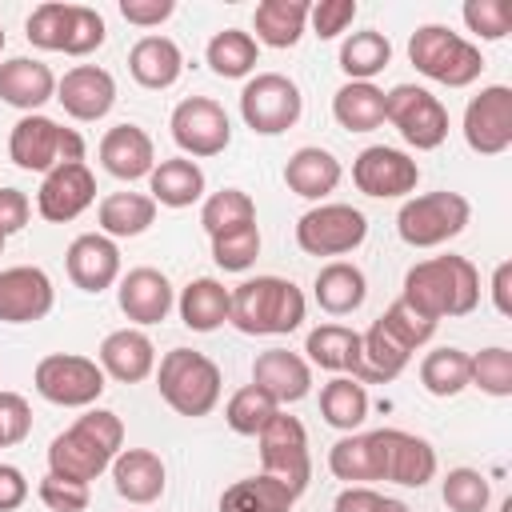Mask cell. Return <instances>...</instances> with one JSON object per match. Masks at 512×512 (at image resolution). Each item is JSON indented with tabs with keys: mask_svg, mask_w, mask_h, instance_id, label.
Wrapping results in <instances>:
<instances>
[{
	"mask_svg": "<svg viewBox=\"0 0 512 512\" xmlns=\"http://www.w3.org/2000/svg\"><path fill=\"white\" fill-rule=\"evenodd\" d=\"M404 304H412L428 320L468 316L480 304V272L468 256H432L404 272Z\"/></svg>",
	"mask_w": 512,
	"mask_h": 512,
	"instance_id": "6da1fadb",
	"label": "cell"
},
{
	"mask_svg": "<svg viewBox=\"0 0 512 512\" xmlns=\"http://www.w3.org/2000/svg\"><path fill=\"white\" fill-rule=\"evenodd\" d=\"M124 448V420L108 408H88L84 416H76L72 428H64L60 436H52L48 444V472L92 484L104 468H112V460Z\"/></svg>",
	"mask_w": 512,
	"mask_h": 512,
	"instance_id": "7a4b0ae2",
	"label": "cell"
},
{
	"mask_svg": "<svg viewBox=\"0 0 512 512\" xmlns=\"http://www.w3.org/2000/svg\"><path fill=\"white\" fill-rule=\"evenodd\" d=\"M304 292L284 276H252L232 288L228 324L244 336H288L304 324Z\"/></svg>",
	"mask_w": 512,
	"mask_h": 512,
	"instance_id": "3957f363",
	"label": "cell"
},
{
	"mask_svg": "<svg viewBox=\"0 0 512 512\" xmlns=\"http://www.w3.org/2000/svg\"><path fill=\"white\" fill-rule=\"evenodd\" d=\"M156 388L164 396V404L188 420L196 416H208L216 404H220V368L216 360H208L204 352H192V348H172L160 356V368H156Z\"/></svg>",
	"mask_w": 512,
	"mask_h": 512,
	"instance_id": "277c9868",
	"label": "cell"
},
{
	"mask_svg": "<svg viewBox=\"0 0 512 512\" xmlns=\"http://www.w3.org/2000/svg\"><path fill=\"white\" fill-rule=\"evenodd\" d=\"M408 60L420 76H428L444 88H468L484 72L480 48L444 24H420L408 40Z\"/></svg>",
	"mask_w": 512,
	"mask_h": 512,
	"instance_id": "5b68a950",
	"label": "cell"
},
{
	"mask_svg": "<svg viewBox=\"0 0 512 512\" xmlns=\"http://www.w3.org/2000/svg\"><path fill=\"white\" fill-rule=\"evenodd\" d=\"M8 156L24 172H52L56 164L84 160V136L76 128L56 124L52 116H20L8 136Z\"/></svg>",
	"mask_w": 512,
	"mask_h": 512,
	"instance_id": "8992f818",
	"label": "cell"
},
{
	"mask_svg": "<svg viewBox=\"0 0 512 512\" xmlns=\"http://www.w3.org/2000/svg\"><path fill=\"white\" fill-rule=\"evenodd\" d=\"M472 204L460 192H424L400 204L396 212V232L408 248H436L456 240L468 228Z\"/></svg>",
	"mask_w": 512,
	"mask_h": 512,
	"instance_id": "52a82bcc",
	"label": "cell"
},
{
	"mask_svg": "<svg viewBox=\"0 0 512 512\" xmlns=\"http://www.w3.org/2000/svg\"><path fill=\"white\" fill-rule=\"evenodd\" d=\"M384 120L416 152H432L448 140V108L420 84H396L392 92H384Z\"/></svg>",
	"mask_w": 512,
	"mask_h": 512,
	"instance_id": "ba28073f",
	"label": "cell"
},
{
	"mask_svg": "<svg viewBox=\"0 0 512 512\" xmlns=\"http://www.w3.org/2000/svg\"><path fill=\"white\" fill-rule=\"evenodd\" d=\"M104 380H108L104 368L88 356H76V352H52L32 372L36 392L60 408H92L108 388Z\"/></svg>",
	"mask_w": 512,
	"mask_h": 512,
	"instance_id": "9c48e42d",
	"label": "cell"
},
{
	"mask_svg": "<svg viewBox=\"0 0 512 512\" xmlns=\"http://www.w3.org/2000/svg\"><path fill=\"white\" fill-rule=\"evenodd\" d=\"M304 112V96L296 80L284 72H256L240 88V116L256 136H280L288 132Z\"/></svg>",
	"mask_w": 512,
	"mask_h": 512,
	"instance_id": "30bf717a",
	"label": "cell"
},
{
	"mask_svg": "<svg viewBox=\"0 0 512 512\" xmlns=\"http://www.w3.org/2000/svg\"><path fill=\"white\" fill-rule=\"evenodd\" d=\"M376 456V480H392L400 488H424L436 476V448L404 428H376L368 432Z\"/></svg>",
	"mask_w": 512,
	"mask_h": 512,
	"instance_id": "8fae6325",
	"label": "cell"
},
{
	"mask_svg": "<svg viewBox=\"0 0 512 512\" xmlns=\"http://www.w3.org/2000/svg\"><path fill=\"white\" fill-rule=\"evenodd\" d=\"M368 236V220L352 204H316L296 220V244L308 256H344L360 248Z\"/></svg>",
	"mask_w": 512,
	"mask_h": 512,
	"instance_id": "7c38bea8",
	"label": "cell"
},
{
	"mask_svg": "<svg viewBox=\"0 0 512 512\" xmlns=\"http://www.w3.org/2000/svg\"><path fill=\"white\" fill-rule=\"evenodd\" d=\"M172 140L184 156L192 160H208V156H220L228 144H232V120L228 112L212 100V96H188L172 108Z\"/></svg>",
	"mask_w": 512,
	"mask_h": 512,
	"instance_id": "4fadbf2b",
	"label": "cell"
},
{
	"mask_svg": "<svg viewBox=\"0 0 512 512\" xmlns=\"http://www.w3.org/2000/svg\"><path fill=\"white\" fill-rule=\"evenodd\" d=\"M260 464L268 476L284 480L288 488L304 492L312 480V452H308V432L296 416L276 412L264 428H260Z\"/></svg>",
	"mask_w": 512,
	"mask_h": 512,
	"instance_id": "5bb4252c",
	"label": "cell"
},
{
	"mask_svg": "<svg viewBox=\"0 0 512 512\" xmlns=\"http://www.w3.org/2000/svg\"><path fill=\"white\" fill-rule=\"evenodd\" d=\"M464 140L480 156H500L512 148V88L488 84L464 108Z\"/></svg>",
	"mask_w": 512,
	"mask_h": 512,
	"instance_id": "9a60e30c",
	"label": "cell"
},
{
	"mask_svg": "<svg viewBox=\"0 0 512 512\" xmlns=\"http://www.w3.org/2000/svg\"><path fill=\"white\" fill-rule=\"evenodd\" d=\"M416 180H420V164L408 152L388 148V144H372L352 160V184L372 200L408 196L416 192Z\"/></svg>",
	"mask_w": 512,
	"mask_h": 512,
	"instance_id": "2e32d148",
	"label": "cell"
},
{
	"mask_svg": "<svg viewBox=\"0 0 512 512\" xmlns=\"http://www.w3.org/2000/svg\"><path fill=\"white\" fill-rule=\"evenodd\" d=\"M92 200H96V176L84 160H72V164H56L52 172H44L40 192H36V212L48 224H68Z\"/></svg>",
	"mask_w": 512,
	"mask_h": 512,
	"instance_id": "e0dca14e",
	"label": "cell"
},
{
	"mask_svg": "<svg viewBox=\"0 0 512 512\" xmlns=\"http://www.w3.org/2000/svg\"><path fill=\"white\" fill-rule=\"evenodd\" d=\"M56 288L52 276L36 264L0 268V320L4 324H36L52 312Z\"/></svg>",
	"mask_w": 512,
	"mask_h": 512,
	"instance_id": "ac0fdd59",
	"label": "cell"
},
{
	"mask_svg": "<svg viewBox=\"0 0 512 512\" xmlns=\"http://www.w3.org/2000/svg\"><path fill=\"white\" fill-rule=\"evenodd\" d=\"M56 100L72 120H104L116 104V80L108 68L96 64H76L56 80Z\"/></svg>",
	"mask_w": 512,
	"mask_h": 512,
	"instance_id": "d6986e66",
	"label": "cell"
},
{
	"mask_svg": "<svg viewBox=\"0 0 512 512\" xmlns=\"http://www.w3.org/2000/svg\"><path fill=\"white\" fill-rule=\"evenodd\" d=\"M64 268H68V280L80 288V292H104L120 280V248L112 236L104 232H84L68 244L64 252Z\"/></svg>",
	"mask_w": 512,
	"mask_h": 512,
	"instance_id": "ffe728a7",
	"label": "cell"
},
{
	"mask_svg": "<svg viewBox=\"0 0 512 512\" xmlns=\"http://www.w3.org/2000/svg\"><path fill=\"white\" fill-rule=\"evenodd\" d=\"M116 304L132 324H160L172 312L176 296H172V284L160 268H132L120 276Z\"/></svg>",
	"mask_w": 512,
	"mask_h": 512,
	"instance_id": "44dd1931",
	"label": "cell"
},
{
	"mask_svg": "<svg viewBox=\"0 0 512 512\" xmlns=\"http://www.w3.org/2000/svg\"><path fill=\"white\" fill-rule=\"evenodd\" d=\"M252 384L264 388L276 404H296L312 392V364L288 348H268L252 360Z\"/></svg>",
	"mask_w": 512,
	"mask_h": 512,
	"instance_id": "7402d4cb",
	"label": "cell"
},
{
	"mask_svg": "<svg viewBox=\"0 0 512 512\" xmlns=\"http://www.w3.org/2000/svg\"><path fill=\"white\" fill-rule=\"evenodd\" d=\"M100 164L116 180H144L156 168L152 136L140 124H116L100 136Z\"/></svg>",
	"mask_w": 512,
	"mask_h": 512,
	"instance_id": "603a6c76",
	"label": "cell"
},
{
	"mask_svg": "<svg viewBox=\"0 0 512 512\" xmlns=\"http://www.w3.org/2000/svg\"><path fill=\"white\" fill-rule=\"evenodd\" d=\"M104 376L120 380V384H140L156 372V344L140 332V328H116L100 340V360Z\"/></svg>",
	"mask_w": 512,
	"mask_h": 512,
	"instance_id": "cb8c5ba5",
	"label": "cell"
},
{
	"mask_svg": "<svg viewBox=\"0 0 512 512\" xmlns=\"http://www.w3.org/2000/svg\"><path fill=\"white\" fill-rule=\"evenodd\" d=\"M0 100L20 108L24 116H32L36 108H44L48 100H56V76L44 60L32 56H12L0 64Z\"/></svg>",
	"mask_w": 512,
	"mask_h": 512,
	"instance_id": "d4e9b609",
	"label": "cell"
},
{
	"mask_svg": "<svg viewBox=\"0 0 512 512\" xmlns=\"http://www.w3.org/2000/svg\"><path fill=\"white\" fill-rule=\"evenodd\" d=\"M408 360H412V348L384 320H372V328L360 332V372H356V380L360 384H388L408 368Z\"/></svg>",
	"mask_w": 512,
	"mask_h": 512,
	"instance_id": "484cf974",
	"label": "cell"
},
{
	"mask_svg": "<svg viewBox=\"0 0 512 512\" xmlns=\"http://www.w3.org/2000/svg\"><path fill=\"white\" fill-rule=\"evenodd\" d=\"M164 460L152 448H120L112 460V484L128 504H152L164 496Z\"/></svg>",
	"mask_w": 512,
	"mask_h": 512,
	"instance_id": "4316f807",
	"label": "cell"
},
{
	"mask_svg": "<svg viewBox=\"0 0 512 512\" xmlns=\"http://www.w3.org/2000/svg\"><path fill=\"white\" fill-rule=\"evenodd\" d=\"M128 72L140 88H152V92H164L180 80L184 72V56L176 48V40L168 36H140L128 52Z\"/></svg>",
	"mask_w": 512,
	"mask_h": 512,
	"instance_id": "83f0119b",
	"label": "cell"
},
{
	"mask_svg": "<svg viewBox=\"0 0 512 512\" xmlns=\"http://www.w3.org/2000/svg\"><path fill=\"white\" fill-rule=\"evenodd\" d=\"M340 176H344L340 160H336L328 148H316V144L296 148V152L288 156V164H284V184H288V192H296V196H304V200H324L328 192H336Z\"/></svg>",
	"mask_w": 512,
	"mask_h": 512,
	"instance_id": "f1b7e54d",
	"label": "cell"
},
{
	"mask_svg": "<svg viewBox=\"0 0 512 512\" xmlns=\"http://www.w3.org/2000/svg\"><path fill=\"white\" fill-rule=\"evenodd\" d=\"M300 500L296 488H288L284 480L260 472V476H244L236 484H228L220 492V512H292V504Z\"/></svg>",
	"mask_w": 512,
	"mask_h": 512,
	"instance_id": "f546056e",
	"label": "cell"
},
{
	"mask_svg": "<svg viewBox=\"0 0 512 512\" xmlns=\"http://www.w3.org/2000/svg\"><path fill=\"white\" fill-rule=\"evenodd\" d=\"M148 192L164 208H188L204 196V168L188 156L156 160V168L148 172Z\"/></svg>",
	"mask_w": 512,
	"mask_h": 512,
	"instance_id": "4dcf8cb0",
	"label": "cell"
},
{
	"mask_svg": "<svg viewBox=\"0 0 512 512\" xmlns=\"http://www.w3.org/2000/svg\"><path fill=\"white\" fill-rule=\"evenodd\" d=\"M312 296H316V304H320L328 316H348V312H356V308L364 304L368 280H364V272H360L356 264L332 260V264H324V268L316 272Z\"/></svg>",
	"mask_w": 512,
	"mask_h": 512,
	"instance_id": "1f68e13d",
	"label": "cell"
},
{
	"mask_svg": "<svg viewBox=\"0 0 512 512\" xmlns=\"http://www.w3.org/2000/svg\"><path fill=\"white\" fill-rule=\"evenodd\" d=\"M176 308H180L184 328H192V332H216L220 324H228L232 292L220 280H212V276H196V280L184 284Z\"/></svg>",
	"mask_w": 512,
	"mask_h": 512,
	"instance_id": "d6a6232c",
	"label": "cell"
},
{
	"mask_svg": "<svg viewBox=\"0 0 512 512\" xmlns=\"http://www.w3.org/2000/svg\"><path fill=\"white\" fill-rule=\"evenodd\" d=\"M308 8V0H260L252 12V40L268 48H292L308 28Z\"/></svg>",
	"mask_w": 512,
	"mask_h": 512,
	"instance_id": "836d02e7",
	"label": "cell"
},
{
	"mask_svg": "<svg viewBox=\"0 0 512 512\" xmlns=\"http://www.w3.org/2000/svg\"><path fill=\"white\" fill-rule=\"evenodd\" d=\"M304 352H308V364H316V368H328V372H340L352 380L360 372V332H352L344 324L312 328L304 340Z\"/></svg>",
	"mask_w": 512,
	"mask_h": 512,
	"instance_id": "e575fe53",
	"label": "cell"
},
{
	"mask_svg": "<svg viewBox=\"0 0 512 512\" xmlns=\"http://www.w3.org/2000/svg\"><path fill=\"white\" fill-rule=\"evenodd\" d=\"M96 220H100V232L112 236V240L140 236V232H148L152 220H156V200L144 196V192H112V196L100 200Z\"/></svg>",
	"mask_w": 512,
	"mask_h": 512,
	"instance_id": "d590c367",
	"label": "cell"
},
{
	"mask_svg": "<svg viewBox=\"0 0 512 512\" xmlns=\"http://www.w3.org/2000/svg\"><path fill=\"white\" fill-rule=\"evenodd\" d=\"M332 116L348 132H372L384 124V92L372 80H348L332 96Z\"/></svg>",
	"mask_w": 512,
	"mask_h": 512,
	"instance_id": "8d00e7d4",
	"label": "cell"
},
{
	"mask_svg": "<svg viewBox=\"0 0 512 512\" xmlns=\"http://www.w3.org/2000/svg\"><path fill=\"white\" fill-rule=\"evenodd\" d=\"M320 416L340 432H356L368 420V388L352 376H336L320 388Z\"/></svg>",
	"mask_w": 512,
	"mask_h": 512,
	"instance_id": "74e56055",
	"label": "cell"
},
{
	"mask_svg": "<svg viewBox=\"0 0 512 512\" xmlns=\"http://www.w3.org/2000/svg\"><path fill=\"white\" fill-rule=\"evenodd\" d=\"M204 60H208V68H212L216 76L240 80V76H248V72L260 64V44L252 40V32L224 28V32H216V36L208 40Z\"/></svg>",
	"mask_w": 512,
	"mask_h": 512,
	"instance_id": "f35d334b",
	"label": "cell"
},
{
	"mask_svg": "<svg viewBox=\"0 0 512 512\" xmlns=\"http://www.w3.org/2000/svg\"><path fill=\"white\" fill-rule=\"evenodd\" d=\"M392 64V44L384 32L364 28V32H348V40L340 44V68L348 80H372Z\"/></svg>",
	"mask_w": 512,
	"mask_h": 512,
	"instance_id": "ab89813d",
	"label": "cell"
},
{
	"mask_svg": "<svg viewBox=\"0 0 512 512\" xmlns=\"http://www.w3.org/2000/svg\"><path fill=\"white\" fill-rule=\"evenodd\" d=\"M420 384L428 396H460L468 388V352L464 348H432L420 360Z\"/></svg>",
	"mask_w": 512,
	"mask_h": 512,
	"instance_id": "60d3db41",
	"label": "cell"
},
{
	"mask_svg": "<svg viewBox=\"0 0 512 512\" xmlns=\"http://www.w3.org/2000/svg\"><path fill=\"white\" fill-rule=\"evenodd\" d=\"M200 224L212 236H224L232 228H244V224H256V204L244 188H220L212 192L204 204H200Z\"/></svg>",
	"mask_w": 512,
	"mask_h": 512,
	"instance_id": "b9f144b4",
	"label": "cell"
},
{
	"mask_svg": "<svg viewBox=\"0 0 512 512\" xmlns=\"http://www.w3.org/2000/svg\"><path fill=\"white\" fill-rule=\"evenodd\" d=\"M276 412H280V404H276L264 388H256V384L236 388V392L228 396V404H224V420H228V428H232L236 436H260V428H264Z\"/></svg>",
	"mask_w": 512,
	"mask_h": 512,
	"instance_id": "7bdbcfd3",
	"label": "cell"
},
{
	"mask_svg": "<svg viewBox=\"0 0 512 512\" xmlns=\"http://www.w3.org/2000/svg\"><path fill=\"white\" fill-rule=\"evenodd\" d=\"M328 468L336 480L348 484H372L376 480V456L368 444V432H348L328 448Z\"/></svg>",
	"mask_w": 512,
	"mask_h": 512,
	"instance_id": "ee69618b",
	"label": "cell"
},
{
	"mask_svg": "<svg viewBox=\"0 0 512 512\" xmlns=\"http://www.w3.org/2000/svg\"><path fill=\"white\" fill-rule=\"evenodd\" d=\"M468 384H476L488 396H512V352L492 344L480 348L476 356H468Z\"/></svg>",
	"mask_w": 512,
	"mask_h": 512,
	"instance_id": "f6af8a7d",
	"label": "cell"
},
{
	"mask_svg": "<svg viewBox=\"0 0 512 512\" xmlns=\"http://www.w3.org/2000/svg\"><path fill=\"white\" fill-rule=\"evenodd\" d=\"M440 496L448 504V512H484L488 500H492V488H488V476L476 472V468H452L440 484Z\"/></svg>",
	"mask_w": 512,
	"mask_h": 512,
	"instance_id": "bcb514c9",
	"label": "cell"
},
{
	"mask_svg": "<svg viewBox=\"0 0 512 512\" xmlns=\"http://www.w3.org/2000/svg\"><path fill=\"white\" fill-rule=\"evenodd\" d=\"M260 256V228L256 224H244V228H232L224 236H212V260L224 268V272H248Z\"/></svg>",
	"mask_w": 512,
	"mask_h": 512,
	"instance_id": "7dc6e473",
	"label": "cell"
},
{
	"mask_svg": "<svg viewBox=\"0 0 512 512\" xmlns=\"http://www.w3.org/2000/svg\"><path fill=\"white\" fill-rule=\"evenodd\" d=\"M68 8L72 4H64V0H48V4H36L32 8V16H28V44H36V48H44V52H60L64 48V32H68Z\"/></svg>",
	"mask_w": 512,
	"mask_h": 512,
	"instance_id": "c3c4849f",
	"label": "cell"
},
{
	"mask_svg": "<svg viewBox=\"0 0 512 512\" xmlns=\"http://www.w3.org/2000/svg\"><path fill=\"white\" fill-rule=\"evenodd\" d=\"M108 28H104V16L88 4H72L68 8V32H64V56H88L104 44Z\"/></svg>",
	"mask_w": 512,
	"mask_h": 512,
	"instance_id": "681fc988",
	"label": "cell"
},
{
	"mask_svg": "<svg viewBox=\"0 0 512 512\" xmlns=\"http://www.w3.org/2000/svg\"><path fill=\"white\" fill-rule=\"evenodd\" d=\"M464 24L480 40H504L512 32V8L504 0H468L464 4Z\"/></svg>",
	"mask_w": 512,
	"mask_h": 512,
	"instance_id": "f907efd6",
	"label": "cell"
},
{
	"mask_svg": "<svg viewBox=\"0 0 512 512\" xmlns=\"http://www.w3.org/2000/svg\"><path fill=\"white\" fill-rule=\"evenodd\" d=\"M36 496H40V504H44L48 512H84L88 500H92L88 484L68 480V476H56V472H48V476L40 480Z\"/></svg>",
	"mask_w": 512,
	"mask_h": 512,
	"instance_id": "816d5d0a",
	"label": "cell"
},
{
	"mask_svg": "<svg viewBox=\"0 0 512 512\" xmlns=\"http://www.w3.org/2000/svg\"><path fill=\"white\" fill-rule=\"evenodd\" d=\"M380 320H384V324H388V328H392V332H396L412 352H416L420 344H428V340H432V332H436V320L420 316V312H416L412 304H404V300H392V304H388V312H384Z\"/></svg>",
	"mask_w": 512,
	"mask_h": 512,
	"instance_id": "f5cc1de1",
	"label": "cell"
},
{
	"mask_svg": "<svg viewBox=\"0 0 512 512\" xmlns=\"http://www.w3.org/2000/svg\"><path fill=\"white\" fill-rule=\"evenodd\" d=\"M308 20L320 40H332V36L348 32V24L356 20V0H320L308 8Z\"/></svg>",
	"mask_w": 512,
	"mask_h": 512,
	"instance_id": "db71d44e",
	"label": "cell"
},
{
	"mask_svg": "<svg viewBox=\"0 0 512 512\" xmlns=\"http://www.w3.org/2000/svg\"><path fill=\"white\" fill-rule=\"evenodd\" d=\"M32 432V408L20 392H0V436H4V448L20 444L24 436Z\"/></svg>",
	"mask_w": 512,
	"mask_h": 512,
	"instance_id": "11a10c76",
	"label": "cell"
},
{
	"mask_svg": "<svg viewBox=\"0 0 512 512\" xmlns=\"http://www.w3.org/2000/svg\"><path fill=\"white\" fill-rule=\"evenodd\" d=\"M176 12L172 0H120V16L136 28H156Z\"/></svg>",
	"mask_w": 512,
	"mask_h": 512,
	"instance_id": "9f6ffc18",
	"label": "cell"
},
{
	"mask_svg": "<svg viewBox=\"0 0 512 512\" xmlns=\"http://www.w3.org/2000/svg\"><path fill=\"white\" fill-rule=\"evenodd\" d=\"M32 216V204L20 188H0V236L8 240L12 232H20Z\"/></svg>",
	"mask_w": 512,
	"mask_h": 512,
	"instance_id": "6f0895ef",
	"label": "cell"
},
{
	"mask_svg": "<svg viewBox=\"0 0 512 512\" xmlns=\"http://www.w3.org/2000/svg\"><path fill=\"white\" fill-rule=\"evenodd\" d=\"M28 500V480L16 464H0V512H16Z\"/></svg>",
	"mask_w": 512,
	"mask_h": 512,
	"instance_id": "680465c9",
	"label": "cell"
},
{
	"mask_svg": "<svg viewBox=\"0 0 512 512\" xmlns=\"http://www.w3.org/2000/svg\"><path fill=\"white\" fill-rule=\"evenodd\" d=\"M380 500H384V496H380L372 484H348V488L336 496L332 512H376Z\"/></svg>",
	"mask_w": 512,
	"mask_h": 512,
	"instance_id": "91938a15",
	"label": "cell"
},
{
	"mask_svg": "<svg viewBox=\"0 0 512 512\" xmlns=\"http://www.w3.org/2000/svg\"><path fill=\"white\" fill-rule=\"evenodd\" d=\"M508 284H512V264H508V260H500V264H496V272H492V304H496V312H500V316H508V312H512Z\"/></svg>",
	"mask_w": 512,
	"mask_h": 512,
	"instance_id": "94428289",
	"label": "cell"
},
{
	"mask_svg": "<svg viewBox=\"0 0 512 512\" xmlns=\"http://www.w3.org/2000/svg\"><path fill=\"white\" fill-rule=\"evenodd\" d=\"M376 512H412V508H408V504H404V500H396V496H384V500H380V508H376Z\"/></svg>",
	"mask_w": 512,
	"mask_h": 512,
	"instance_id": "6125c7cd",
	"label": "cell"
},
{
	"mask_svg": "<svg viewBox=\"0 0 512 512\" xmlns=\"http://www.w3.org/2000/svg\"><path fill=\"white\" fill-rule=\"evenodd\" d=\"M0 52H4V24H0Z\"/></svg>",
	"mask_w": 512,
	"mask_h": 512,
	"instance_id": "be15d7a7",
	"label": "cell"
},
{
	"mask_svg": "<svg viewBox=\"0 0 512 512\" xmlns=\"http://www.w3.org/2000/svg\"><path fill=\"white\" fill-rule=\"evenodd\" d=\"M0 256H4V236H0Z\"/></svg>",
	"mask_w": 512,
	"mask_h": 512,
	"instance_id": "e7e4bbea",
	"label": "cell"
},
{
	"mask_svg": "<svg viewBox=\"0 0 512 512\" xmlns=\"http://www.w3.org/2000/svg\"><path fill=\"white\" fill-rule=\"evenodd\" d=\"M0 448H4V436H0Z\"/></svg>",
	"mask_w": 512,
	"mask_h": 512,
	"instance_id": "03108f58",
	"label": "cell"
}]
</instances>
